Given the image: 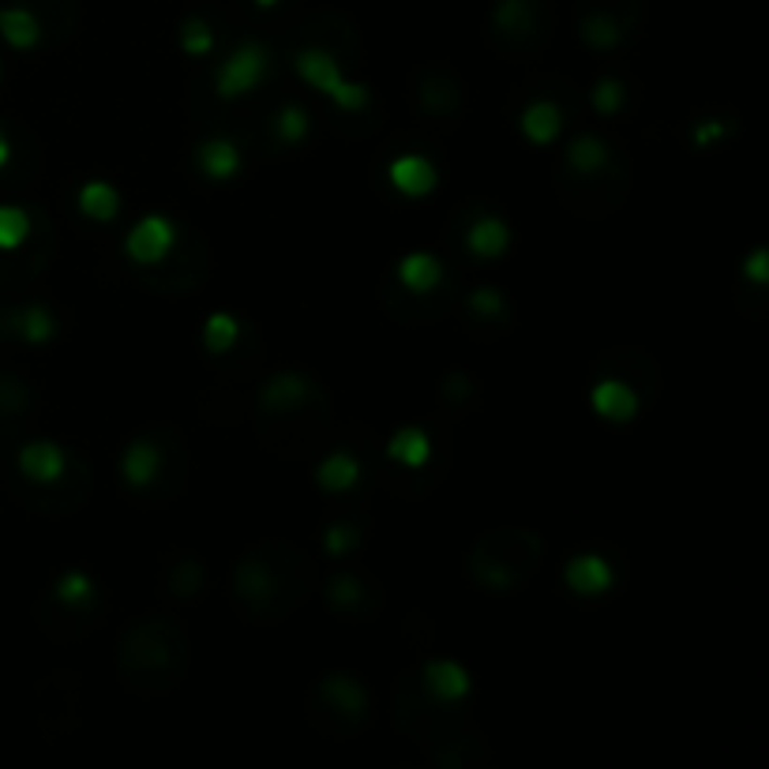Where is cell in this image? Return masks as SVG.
<instances>
[{"mask_svg": "<svg viewBox=\"0 0 769 769\" xmlns=\"http://www.w3.org/2000/svg\"><path fill=\"white\" fill-rule=\"evenodd\" d=\"M188 661H192L188 635L169 616L136 619L117 645V672L128 691L143 694V698L174 691L188 672Z\"/></svg>", "mask_w": 769, "mask_h": 769, "instance_id": "1", "label": "cell"}, {"mask_svg": "<svg viewBox=\"0 0 769 769\" xmlns=\"http://www.w3.org/2000/svg\"><path fill=\"white\" fill-rule=\"evenodd\" d=\"M544 541L534 534V529H488L470 552V575L477 578L485 589H496V593H511L541 567Z\"/></svg>", "mask_w": 769, "mask_h": 769, "instance_id": "2", "label": "cell"}, {"mask_svg": "<svg viewBox=\"0 0 769 769\" xmlns=\"http://www.w3.org/2000/svg\"><path fill=\"white\" fill-rule=\"evenodd\" d=\"M316 706L323 709L319 725H323L326 717H334L331 732L346 735V732H354V728L364 721V714H368V694H364V687L357 683L354 676L334 672V676H323V679H319V687H316Z\"/></svg>", "mask_w": 769, "mask_h": 769, "instance_id": "3", "label": "cell"}, {"mask_svg": "<svg viewBox=\"0 0 769 769\" xmlns=\"http://www.w3.org/2000/svg\"><path fill=\"white\" fill-rule=\"evenodd\" d=\"M267 72V49L264 46H241L233 56L222 64L218 72V94L222 98H233V94H244L264 79Z\"/></svg>", "mask_w": 769, "mask_h": 769, "instance_id": "4", "label": "cell"}, {"mask_svg": "<svg viewBox=\"0 0 769 769\" xmlns=\"http://www.w3.org/2000/svg\"><path fill=\"white\" fill-rule=\"evenodd\" d=\"M174 222L162 215H146L143 222H139L132 233H128V256L136 259V264H146V267H158L162 259H166V252L174 248Z\"/></svg>", "mask_w": 769, "mask_h": 769, "instance_id": "5", "label": "cell"}, {"mask_svg": "<svg viewBox=\"0 0 769 769\" xmlns=\"http://www.w3.org/2000/svg\"><path fill=\"white\" fill-rule=\"evenodd\" d=\"M312 390L316 387L308 383V375L278 372V375H271V380L264 383V390H259V416L290 413V409H297L308 395H312Z\"/></svg>", "mask_w": 769, "mask_h": 769, "instance_id": "6", "label": "cell"}, {"mask_svg": "<svg viewBox=\"0 0 769 769\" xmlns=\"http://www.w3.org/2000/svg\"><path fill=\"white\" fill-rule=\"evenodd\" d=\"M416 98H421V110L428 117H458V110H462V87L444 68H432L428 76H421Z\"/></svg>", "mask_w": 769, "mask_h": 769, "instance_id": "7", "label": "cell"}, {"mask_svg": "<svg viewBox=\"0 0 769 769\" xmlns=\"http://www.w3.org/2000/svg\"><path fill=\"white\" fill-rule=\"evenodd\" d=\"M20 470L27 480H35V485H53V480H61V473L68 470L64 465V454L56 444H49V439H35V444H27L20 451Z\"/></svg>", "mask_w": 769, "mask_h": 769, "instance_id": "8", "label": "cell"}, {"mask_svg": "<svg viewBox=\"0 0 769 769\" xmlns=\"http://www.w3.org/2000/svg\"><path fill=\"white\" fill-rule=\"evenodd\" d=\"M424 691L436 702H458L470 694V676L454 661H428L424 665Z\"/></svg>", "mask_w": 769, "mask_h": 769, "instance_id": "9", "label": "cell"}, {"mask_svg": "<svg viewBox=\"0 0 769 769\" xmlns=\"http://www.w3.org/2000/svg\"><path fill=\"white\" fill-rule=\"evenodd\" d=\"M563 575H567V586L582 597H597L612 586V567L601 560V555H575Z\"/></svg>", "mask_w": 769, "mask_h": 769, "instance_id": "10", "label": "cell"}, {"mask_svg": "<svg viewBox=\"0 0 769 769\" xmlns=\"http://www.w3.org/2000/svg\"><path fill=\"white\" fill-rule=\"evenodd\" d=\"M390 181L406 195H428L436 188V169L421 154H402V158L390 162Z\"/></svg>", "mask_w": 769, "mask_h": 769, "instance_id": "11", "label": "cell"}, {"mask_svg": "<svg viewBox=\"0 0 769 769\" xmlns=\"http://www.w3.org/2000/svg\"><path fill=\"white\" fill-rule=\"evenodd\" d=\"M593 409L608 421H631L638 413V395L624 380H601L593 387Z\"/></svg>", "mask_w": 769, "mask_h": 769, "instance_id": "12", "label": "cell"}, {"mask_svg": "<svg viewBox=\"0 0 769 769\" xmlns=\"http://www.w3.org/2000/svg\"><path fill=\"white\" fill-rule=\"evenodd\" d=\"M297 72H300V79H308V84L316 87V91H323V94H331L334 87L342 84V68L334 64V56L326 53V49H300L297 53Z\"/></svg>", "mask_w": 769, "mask_h": 769, "instance_id": "13", "label": "cell"}, {"mask_svg": "<svg viewBox=\"0 0 769 769\" xmlns=\"http://www.w3.org/2000/svg\"><path fill=\"white\" fill-rule=\"evenodd\" d=\"M0 35L12 49H30L42 38V23L30 8H4L0 12Z\"/></svg>", "mask_w": 769, "mask_h": 769, "instance_id": "14", "label": "cell"}, {"mask_svg": "<svg viewBox=\"0 0 769 769\" xmlns=\"http://www.w3.org/2000/svg\"><path fill=\"white\" fill-rule=\"evenodd\" d=\"M578 30H582V42L601 49V53H608V49H616L624 42V27H619V15L612 12H601V8H593V12H586L582 20H578Z\"/></svg>", "mask_w": 769, "mask_h": 769, "instance_id": "15", "label": "cell"}, {"mask_svg": "<svg viewBox=\"0 0 769 769\" xmlns=\"http://www.w3.org/2000/svg\"><path fill=\"white\" fill-rule=\"evenodd\" d=\"M120 470H125L128 485H136V488L151 485V480L158 477V470H162L158 447H154L151 439H136V444L125 451V462H120Z\"/></svg>", "mask_w": 769, "mask_h": 769, "instance_id": "16", "label": "cell"}, {"mask_svg": "<svg viewBox=\"0 0 769 769\" xmlns=\"http://www.w3.org/2000/svg\"><path fill=\"white\" fill-rule=\"evenodd\" d=\"M496 30L507 38H526L537 27V4L534 0H499L496 4Z\"/></svg>", "mask_w": 769, "mask_h": 769, "instance_id": "17", "label": "cell"}, {"mask_svg": "<svg viewBox=\"0 0 769 769\" xmlns=\"http://www.w3.org/2000/svg\"><path fill=\"white\" fill-rule=\"evenodd\" d=\"M567 166L575 177H597L608 169V146L597 136H578L567 151Z\"/></svg>", "mask_w": 769, "mask_h": 769, "instance_id": "18", "label": "cell"}, {"mask_svg": "<svg viewBox=\"0 0 769 769\" xmlns=\"http://www.w3.org/2000/svg\"><path fill=\"white\" fill-rule=\"evenodd\" d=\"M398 278H402L409 293H432L439 285V278H444V267H439V259H432L428 252H413V256L402 259Z\"/></svg>", "mask_w": 769, "mask_h": 769, "instance_id": "19", "label": "cell"}, {"mask_svg": "<svg viewBox=\"0 0 769 769\" xmlns=\"http://www.w3.org/2000/svg\"><path fill=\"white\" fill-rule=\"evenodd\" d=\"M507 244H511V229H507V222H499V218H480V222H473V229H470L473 256L496 259V256H503Z\"/></svg>", "mask_w": 769, "mask_h": 769, "instance_id": "20", "label": "cell"}, {"mask_svg": "<svg viewBox=\"0 0 769 769\" xmlns=\"http://www.w3.org/2000/svg\"><path fill=\"white\" fill-rule=\"evenodd\" d=\"M357 477H361V465H357V458L346 451L323 458L316 470V480L326 488V492H346L349 485H357Z\"/></svg>", "mask_w": 769, "mask_h": 769, "instance_id": "21", "label": "cell"}, {"mask_svg": "<svg viewBox=\"0 0 769 769\" xmlns=\"http://www.w3.org/2000/svg\"><path fill=\"white\" fill-rule=\"evenodd\" d=\"M563 128V117H560V105L552 102H534L526 113H522V132H526L534 143H552Z\"/></svg>", "mask_w": 769, "mask_h": 769, "instance_id": "22", "label": "cell"}, {"mask_svg": "<svg viewBox=\"0 0 769 769\" xmlns=\"http://www.w3.org/2000/svg\"><path fill=\"white\" fill-rule=\"evenodd\" d=\"M200 166L207 177L226 181V177H233L236 169H241V154H236V146L229 143V139H207V143L200 146Z\"/></svg>", "mask_w": 769, "mask_h": 769, "instance_id": "23", "label": "cell"}, {"mask_svg": "<svg viewBox=\"0 0 769 769\" xmlns=\"http://www.w3.org/2000/svg\"><path fill=\"white\" fill-rule=\"evenodd\" d=\"M387 454L395 458V462L409 465V470H416V465L428 462V436H424L421 428H402V432H395V439L387 444Z\"/></svg>", "mask_w": 769, "mask_h": 769, "instance_id": "24", "label": "cell"}, {"mask_svg": "<svg viewBox=\"0 0 769 769\" xmlns=\"http://www.w3.org/2000/svg\"><path fill=\"white\" fill-rule=\"evenodd\" d=\"M79 207H84V215L98 218V222H110L113 215H117V188L113 184H87L84 192H79Z\"/></svg>", "mask_w": 769, "mask_h": 769, "instance_id": "25", "label": "cell"}, {"mask_svg": "<svg viewBox=\"0 0 769 769\" xmlns=\"http://www.w3.org/2000/svg\"><path fill=\"white\" fill-rule=\"evenodd\" d=\"M53 316H49V308L42 305H30L23 308V312H12V331H20L27 342H49V334H53Z\"/></svg>", "mask_w": 769, "mask_h": 769, "instance_id": "26", "label": "cell"}, {"mask_svg": "<svg viewBox=\"0 0 769 769\" xmlns=\"http://www.w3.org/2000/svg\"><path fill=\"white\" fill-rule=\"evenodd\" d=\"M236 319L226 316V312H215L207 319V326H203V346L210 349V354H226V349H233L236 342Z\"/></svg>", "mask_w": 769, "mask_h": 769, "instance_id": "27", "label": "cell"}, {"mask_svg": "<svg viewBox=\"0 0 769 769\" xmlns=\"http://www.w3.org/2000/svg\"><path fill=\"white\" fill-rule=\"evenodd\" d=\"M30 236V215L20 207H0V248H20Z\"/></svg>", "mask_w": 769, "mask_h": 769, "instance_id": "28", "label": "cell"}, {"mask_svg": "<svg viewBox=\"0 0 769 769\" xmlns=\"http://www.w3.org/2000/svg\"><path fill=\"white\" fill-rule=\"evenodd\" d=\"M94 597V586L87 575H79V571H72V575H64L61 582H56V604H64V608H76V604H91Z\"/></svg>", "mask_w": 769, "mask_h": 769, "instance_id": "29", "label": "cell"}, {"mask_svg": "<svg viewBox=\"0 0 769 769\" xmlns=\"http://www.w3.org/2000/svg\"><path fill=\"white\" fill-rule=\"evenodd\" d=\"M181 46H184V53H192V56L210 53V49H215V35H210L207 20H200V15L184 20V27H181Z\"/></svg>", "mask_w": 769, "mask_h": 769, "instance_id": "30", "label": "cell"}, {"mask_svg": "<svg viewBox=\"0 0 769 769\" xmlns=\"http://www.w3.org/2000/svg\"><path fill=\"white\" fill-rule=\"evenodd\" d=\"M274 132L282 143H300V139L308 136V113L300 110V105H285V110L278 113Z\"/></svg>", "mask_w": 769, "mask_h": 769, "instance_id": "31", "label": "cell"}, {"mask_svg": "<svg viewBox=\"0 0 769 769\" xmlns=\"http://www.w3.org/2000/svg\"><path fill=\"white\" fill-rule=\"evenodd\" d=\"M364 597V589H361V582H357L354 575H338L331 582V589H326V601L334 604V608H342V612H349L354 608L357 601H361Z\"/></svg>", "mask_w": 769, "mask_h": 769, "instance_id": "32", "label": "cell"}, {"mask_svg": "<svg viewBox=\"0 0 769 769\" xmlns=\"http://www.w3.org/2000/svg\"><path fill=\"white\" fill-rule=\"evenodd\" d=\"M169 586H174V593H177V597H192L195 589L203 586V571H200V563H195V560H181L174 571H169Z\"/></svg>", "mask_w": 769, "mask_h": 769, "instance_id": "33", "label": "cell"}, {"mask_svg": "<svg viewBox=\"0 0 769 769\" xmlns=\"http://www.w3.org/2000/svg\"><path fill=\"white\" fill-rule=\"evenodd\" d=\"M470 312H477L480 319H499L507 312V300H503V293L492 290V285H485V290H477L470 297Z\"/></svg>", "mask_w": 769, "mask_h": 769, "instance_id": "34", "label": "cell"}, {"mask_svg": "<svg viewBox=\"0 0 769 769\" xmlns=\"http://www.w3.org/2000/svg\"><path fill=\"white\" fill-rule=\"evenodd\" d=\"M593 105H597V113L612 117V113L624 105V84H619V79H601V84L593 87Z\"/></svg>", "mask_w": 769, "mask_h": 769, "instance_id": "35", "label": "cell"}, {"mask_svg": "<svg viewBox=\"0 0 769 769\" xmlns=\"http://www.w3.org/2000/svg\"><path fill=\"white\" fill-rule=\"evenodd\" d=\"M30 402V395H27V387H23L20 380H0V413H23Z\"/></svg>", "mask_w": 769, "mask_h": 769, "instance_id": "36", "label": "cell"}, {"mask_svg": "<svg viewBox=\"0 0 769 769\" xmlns=\"http://www.w3.org/2000/svg\"><path fill=\"white\" fill-rule=\"evenodd\" d=\"M331 98L338 102V110H346V113H357L368 105V91L361 84H349V79H342V84L331 91Z\"/></svg>", "mask_w": 769, "mask_h": 769, "instance_id": "37", "label": "cell"}, {"mask_svg": "<svg viewBox=\"0 0 769 769\" xmlns=\"http://www.w3.org/2000/svg\"><path fill=\"white\" fill-rule=\"evenodd\" d=\"M354 544H357V529L349 526V522H338V526L326 529V552L331 555H346Z\"/></svg>", "mask_w": 769, "mask_h": 769, "instance_id": "38", "label": "cell"}, {"mask_svg": "<svg viewBox=\"0 0 769 769\" xmlns=\"http://www.w3.org/2000/svg\"><path fill=\"white\" fill-rule=\"evenodd\" d=\"M747 274L755 278L758 285H766V282H769V252H766V248L751 252V259H747Z\"/></svg>", "mask_w": 769, "mask_h": 769, "instance_id": "39", "label": "cell"}, {"mask_svg": "<svg viewBox=\"0 0 769 769\" xmlns=\"http://www.w3.org/2000/svg\"><path fill=\"white\" fill-rule=\"evenodd\" d=\"M721 136H725V125H717V120H706V125L694 128V143H698V146L717 143V139H721Z\"/></svg>", "mask_w": 769, "mask_h": 769, "instance_id": "40", "label": "cell"}, {"mask_svg": "<svg viewBox=\"0 0 769 769\" xmlns=\"http://www.w3.org/2000/svg\"><path fill=\"white\" fill-rule=\"evenodd\" d=\"M465 390H470V380H465V375H451V380H447V395L451 398H462Z\"/></svg>", "mask_w": 769, "mask_h": 769, "instance_id": "41", "label": "cell"}, {"mask_svg": "<svg viewBox=\"0 0 769 769\" xmlns=\"http://www.w3.org/2000/svg\"><path fill=\"white\" fill-rule=\"evenodd\" d=\"M4 162H8V139L0 132V166H4Z\"/></svg>", "mask_w": 769, "mask_h": 769, "instance_id": "42", "label": "cell"}, {"mask_svg": "<svg viewBox=\"0 0 769 769\" xmlns=\"http://www.w3.org/2000/svg\"><path fill=\"white\" fill-rule=\"evenodd\" d=\"M256 4H264V8H271V4H278V0H256Z\"/></svg>", "mask_w": 769, "mask_h": 769, "instance_id": "43", "label": "cell"}]
</instances>
